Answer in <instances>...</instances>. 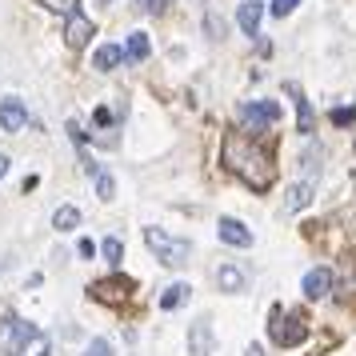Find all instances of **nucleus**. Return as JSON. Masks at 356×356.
<instances>
[{
  "label": "nucleus",
  "instance_id": "f3484780",
  "mask_svg": "<svg viewBox=\"0 0 356 356\" xmlns=\"http://www.w3.org/2000/svg\"><path fill=\"white\" fill-rule=\"evenodd\" d=\"M120 60H124V49L120 44H100L97 56H92V68L97 72H113V68H120Z\"/></svg>",
  "mask_w": 356,
  "mask_h": 356
},
{
  "label": "nucleus",
  "instance_id": "cd10ccee",
  "mask_svg": "<svg viewBox=\"0 0 356 356\" xmlns=\"http://www.w3.org/2000/svg\"><path fill=\"white\" fill-rule=\"evenodd\" d=\"M136 4H140L145 13H152V17H161V13H164V4H168V0H136Z\"/></svg>",
  "mask_w": 356,
  "mask_h": 356
},
{
  "label": "nucleus",
  "instance_id": "a878e982",
  "mask_svg": "<svg viewBox=\"0 0 356 356\" xmlns=\"http://www.w3.org/2000/svg\"><path fill=\"white\" fill-rule=\"evenodd\" d=\"M300 0H273V17H289Z\"/></svg>",
  "mask_w": 356,
  "mask_h": 356
},
{
  "label": "nucleus",
  "instance_id": "2f4dec72",
  "mask_svg": "<svg viewBox=\"0 0 356 356\" xmlns=\"http://www.w3.org/2000/svg\"><path fill=\"white\" fill-rule=\"evenodd\" d=\"M100 4H116V0H100Z\"/></svg>",
  "mask_w": 356,
  "mask_h": 356
},
{
  "label": "nucleus",
  "instance_id": "bb28decb",
  "mask_svg": "<svg viewBox=\"0 0 356 356\" xmlns=\"http://www.w3.org/2000/svg\"><path fill=\"white\" fill-rule=\"evenodd\" d=\"M92 120H97L100 129H113V120H116V116H113V113H108V108H104V104H100L97 113H92Z\"/></svg>",
  "mask_w": 356,
  "mask_h": 356
},
{
  "label": "nucleus",
  "instance_id": "f03ea898",
  "mask_svg": "<svg viewBox=\"0 0 356 356\" xmlns=\"http://www.w3.org/2000/svg\"><path fill=\"white\" fill-rule=\"evenodd\" d=\"M145 244L148 252L161 260V264H168V268H184L188 264V257H193V244L184 241V236H172V232H164V228H145Z\"/></svg>",
  "mask_w": 356,
  "mask_h": 356
},
{
  "label": "nucleus",
  "instance_id": "c85d7f7f",
  "mask_svg": "<svg viewBox=\"0 0 356 356\" xmlns=\"http://www.w3.org/2000/svg\"><path fill=\"white\" fill-rule=\"evenodd\" d=\"M204 24H209L212 40H225V24H220V20H216V17H209V20H204Z\"/></svg>",
  "mask_w": 356,
  "mask_h": 356
},
{
  "label": "nucleus",
  "instance_id": "f257e3e1",
  "mask_svg": "<svg viewBox=\"0 0 356 356\" xmlns=\"http://www.w3.org/2000/svg\"><path fill=\"white\" fill-rule=\"evenodd\" d=\"M225 168L236 172L252 193H268L273 180H276L273 156H268L264 145H260L257 136H248V132H228L225 136Z\"/></svg>",
  "mask_w": 356,
  "mask_h": 356
},
{
  "label": "nucleus",
  "instance_id": "7ed1b4c3",
  "mask_svg": "<svg viewBox=\"0 0 356 356\" xmlns=\"http://www.w3.org/2000/svg\"><path fill=\"white\" fill-rule=\"evenodd\" d=\"M33 340H44V332L36 328V324L20 321V316H4V324H0V348H4V356H24V348L33 344Z\"/></svg>",
  "mask_w": 356,
  "mask_h": 356
},
{
  "label": "nucleus",
  "instance_id": "1a4fd4ad",
  "mask_svg": "<svg viewBox=\"0 0 356 356\" xmlns=\"http://www.w3.org/2000/svg\"><path fill=\"white\" fill-rule=\"evenodd\" d=\"M136 289V284H132L129 276H113V280H97V284H92V296H97V300H129V292Z\"/></svg>",
  "mask_w": 356,
  "mask_h": 356
},
{
  "label": "nucleus",
  "instance_id": "9d476101",
  "mask_svg": "<svg viewBox=\"0 0 356 356\" xmlns=\"http://www.w3.org/2000/svg\"><path fill=\"white\" fill-rule=\"evenodd\" d=\"M260 17H264V4H260V0H244V4H236V29H241L244 36L260 33Z\"/></svg>",
  "mask_w": 356,
  "mask_h": 356
},
{
  "label": "nucleus",
  "instance_id": "6ab92c4d",
  "mask_svg": "<svg viewBox=\"0 0 356 356\" xmlns=\"http://www.w3.org/2000/svg\"><path fill=\"white\" fill-rule=\"evenodd\" d=\"M188 296H193V289H188V284H172V289H164L161 308H164V312H177V308L188 305Z\"/></svg>",
  "mask_w": 356,
  "mask_h": 356
},
{
  "label": "nucleus",
  "instance_id": "412c9836",
  "mask_svg": "<svg viewBox=\"0 0 356 356\" xmlns=\"http://www.w3.org/2000/svg\"><path fill=\"white\" fill-rule=\"evenodd\" d=\"M36 4H44L49 13H56V17H76L81 13V0H36Z\"/></svg>",
  "mask_w": 356,
  "mask_h": 356
},
{
  "label": "nucleus",
  "instance_id": "a211bd4d",
  "mask_svg": "<svg viewBox=\"0 0 356 356\" xmlns=\"http://www.w3.org/2000/svg\"><path fill=\"white\" fill-rule=\"evenodd\" d=\"M76 225H81V209L76 204H60V209L52 212V228L56 232H72Z\"/></svg>",
  "mask_w": 356,
  "mask_h": 356
},
{
  "label": "nucleus",
  "instance_id": "dca6fc26",
  "mask_svg": "<svg viewBox=\"0 0 356 356\" xmlns=\"http://www.w3.org/2000/svg\"><path fill=\"white\" fill-rule=\"evenodd\" d=\"M148 56H152V40H148V33H132L129 44H124V60H132V65H145Z\"/></svg>",
  "mask_w": 356,
  "mask_h": 356
},
{
  "label": "nucleus",
  "instance_id": "7c9ffc66",
  "mask_svg": "<svg viewBox=\"0 0 356 356\" xmlns=\"http://www.w3.org/2000/svg\"><path fill=\"white\" fill-rule=\"evenodd\" d=\"M4 172H8V156H0V180H4Z\"/></svg>",
  "mask_w": 356,
  "mask_h": 356
},
{
  "label": "nucleus",
  "instance_id": "f8f14e48",
  "mask_svg": "<svg viewBox=\"0 0 356 356\" xmlns=\"http://www.w3.org/2000/svg\"><path fill=\"white\" fill-rule=\"evenodd\" d=\"M220 241L236 244V248H252V232H248V225H241V220L220 216Z\"/></svg>",
  "mask_w": 356,
  "mask_h": 356
},
{
  "label": "nucleus",
  "instance_id": "9b49d317",
  "mask_svg": "<svg viewBox=\"0 0 356 356\" xmlns=\"http://www.w3.org/2000/svg\"><path fill=\"white\" fill-rule=\"evenodd\" d=\"M305 296L308 300H321V296H328L332 292V268H312V273H305Z\"/></svg>",
  "mask_w": 356,
  "mask_h": 356
},
{
  "label": "nucleus",
  "instance_id": "6e6552de",
  "mask_svg": "<svg viewBox=\"0 0 356 356\" xmlns=\"http://www.w3.org/2000/svg\"><path fill=\"white\" fill-rule=\"evenodd\" d=\"M24 124H29V108H24V100H17V97L0 100V129L4 132H20Z\"/></svg>",
  "mask_w": 356,
  "mask_h": 356
},
{
  "label": "nucleus",
  "instance_id": "39448f33",
  "mask_svg": "<svg viewBox=\"0 0 356 356\" xmlns=\"http://www.w3.org/2000/svg\"><path fill=\"white\" fill-rule=\"evenodd\" d=\"M241 120H244V132L248 136H260V132L280 120V104L276 100H248L241 108Z\"/></svg>",
  "mask_w": 356,
  "mask_h": 356
},
{
  "label": "nucleus",
  "instance_id": "5701e85b",
  "mask_svg": "<svg viewBox=\"0 0 356 356\" xmlns=\"http://www.w3.org/2000/svg\"><path fill=\"white\" fill-rule=\"evenodd\" d=\"M100 252H104V260H108V264H116V260H120V252H124V244L116 241V236H108V241L100 244Z\"/></svg>",
  "mask_w": 356,
  "mask_h": 356
},
{
  "label": "nucleus",
  "instance_id": "4468645a",
  "mask_svg": "<svg viewBox=\"0 0 356 356\" xmlns=\"http://www.w3.org/2000/svg\"><path fill=\"white\" fill-rule=\"evenodd\" d=\"M292 97H296V129H300V136H312V129H316V116H312V104L305 100V92L296 88V84H284Z\"/></svg>",
  "mask_w": 356,
  "mask_h": 356
},
{
  "label": "nucleus",
  "instance_id": "0eeeda50",
  "mask_svg": "<svg viewBox=\"0 0 356 356\" xmlns=\"http://www.w3.org/2000/svg\"><path fill=\"white\" fill-rule=\"evenodd\" d=\"M92 36H97V24H92V20L84 17V13L68 17V24H65V44H68V49H76V52H81L84 44L92 40Z\"/></svg>",
  "mask_w": 356,
  "mask_h": 356
},
{
  "label": "nucleus",
  "instance_id": "aec40b11",
  "mask_svg": "<svg viewBox=\"0 0 356 356\" xmlns=\"http://www.w3.org/2000/svg\"><path fill=\"white\" fill-rule=\"evenodd\" d=\"M321 161H324V148H321V145H308V148H305V156H300V164H305V180H308V184H316Z\"/></svg>",
  "mask_w": 356,
  "mask_h": 356
},
{
  "label": "nucleus",
  "instance_id": "20e7f679",
  "mask_svg": "<svg viewBox=\"0 0 356 356\" xmlns=\"http://www.w3.org/2000/svg\"><path fill=\"white\" fill-rule=\"evenodd\" d=\"M268 328H273V344L276 348H296L300 340L308 337V316L296 308V312H280V308H273V321H268Z\"/></svg>",
  "mask_w": 356,
  "mask_h": 356
},
{
  "label": "nucleus",
  "instance_id": "4be33fe9",
  "mask_svg": "<svg viewBox=\"0 0 356 356\" xmlns=\"http://www.w3.org/2000/svg\"><path fill=\"white\" fill-rule=\"evenodd\" d=\"M97 196H100V200H113V196H116V180L108 177L104 168L97 172Z\"/></svg>",
  "mask_w": 356,
  "mask_h": 356
},
{
  "label": "nucleus",
  "instance_id": "c756f323",
  "mask_svg": "<svg viewBox=\"0 0 356 356\" xmlns=\"http://www.w3.org/2000/svg\"><path fill=\"white\" fill-rule=\"evenodd\" d=\"M248 356H264V348L260 344H248Z\"/></svg>",
  "mask_w": 356,
  "mask_h": 356
},
{
  "label": "nucleus",
  "instance_id": "b1692460",
  "mask_svg": "<svg viewBox=\"0 0 356 356\" xmlns=\"http://www.w3.org/2000/svg\"><path fill=\"white\" fill-rule=\"evenodd\" d=\"M84 356H113V344H108L104 337H97L88 348H84Z\"/></svg>",
  "mask_w": 356,
  "mask_h": 356
},
{
  "label": "nucleus",
  "instance_id": "ddd939ff",
  "mask_svg": "<svg viewBox=\"0 0 356 356\" xmlns=\"http://www.w3.org/2000/svg\"><path fill=\"white\" fill-rule=\"evenodd\" d=\"M216 284H220V292H228V296H236V292L248 289V276L236 268V264H220L216 268Z\"/></svg>",
  "mask_w": 356,
  "mask_h": 356
},
{
  "label": "nucleus",
  "instance_id": "423d86ee",
  "mask_svg": "<svg viewBox=\"0 0 356 356\" xmlns=\"http://www.w3.org/2000/svg\"><path fill=\"white\" fill-rule=\"evenodd\" d=\"M188 353L193 356H212L216 353V337H212L209 316H200V321L188 324Z\"/></svg>",
  "mask_w": 356,
  "mask_h": 356
},
{
  "label": "nucleus",
  "instance_id": "2eb2a0df",
  "mask_svg": "<svg viewBox=\"0 0 356 356\" xmlns=\"http://www.w3.org/2000/svg\"><path fill=\"white\" fill-rule=\"evenodd\" d=\"M312 196H316V184H308V180H296L289 188V196H284V212H300L312 204Z\"/></svg>",
  "mask_w": 356,
  "mask_h": 356
},
{
  "label": "nucleus",
  "instance_id": "393cba45",
  "mask_svg": "<svg viewBox=\"0 0 356 356\" xmlns=\"http://www.w3.org/2000/svg\"><path fill=\"white\" fill-rule=\"evenodd\" d=\"M332 124H337V129H348V124H356V108H337V113H332Z\"/></svg>",
  "mask_w": 356,
  "mask_h": 356
}]
</instances>
